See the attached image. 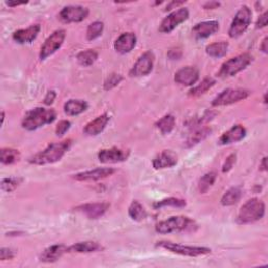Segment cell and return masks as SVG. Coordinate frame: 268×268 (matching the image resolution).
<instances>
[{"label":"cell","instance_id":"74e56055","mask_svg":"<svg viewBox=\"0 0 268 268\" xmlns=\"http://www.w3.org/2000/svg\"><path fill=\"white\" fill-rule=\"evenodd\" d=\"M122 81H123V76L121 74L112 73L106 79L104 83V89L105 91H110V89L117 87Z\"/></svg>","mask_w":268,"mask_h":268},{"label":"cell","instance_id":"d4e9b609","mask_svg":"<svg viewBox=\"0 0 268 268\" xmlns=\"http://www.w3.org/2000/svg\"><path fill=\"white\" fill-rule=\"evenodd\" d=\"M87 108L88 104L84 100H69L64 105V112L67 116L74 117L83 113Z\"/></svg>","mask_w":268,"mask_h":268},{"label":"cell","instance_id":"ac0fdd59","mask_svg":"<svg viewBox=\"0 0 268 268\" xmlns=\"http://www.w3.org/2000/svg\"><path fill=\"white\" fill-rule=\"evenodd\" d=\"M199 79V71L195 67L187 66L175 73V82L183 86H193Z\"/></svg>","mask_w":268,"mask_h":268},{"label":"cell","instance_id":"484cf974","mask_svg":"<svg viewBox=\"0 0 268 268\" xmlns=\"http://www.w3.org/2000/svg\"><path fill=\"white\" fill-rule=\"evenodd\" d=\"M243 195V191L240 187H233L228 189L221 198V204L224 207H231L238 203Z\"/></svg>","mask_w":268,"mask_h":268},{"label":"cell","instance_id":"9c48e42d","mask_svg":"<svg viewBox=\"0 0 268 268\" xmlns=\"http://www.w3.org/2000/svg\"><path fill=\"white\" fill-rule=\"evenodd\" d=\"M65 37H66L65 30H57L50 35L45 40L44 44L41 46L40 50L41 61L46 60L48 57L54 55L57 50H59L63 45V43H64Z\"/></svg>","mask_w":268,"mask_h":268},{"label":"cell","instance_id":"8992f818","mask_svg":"<svg viewBox=\"0 0 268 268\" xmlns=\"http://www.w3.org/2000/svg\"><path fill=\"white\" fill-rule=\"evenodd\" d=\"M157 247L167 249L168 251H171L176 254H181V256L185 257H191L196 258L200 256H206V254L211 253V248L208 247H201V246H186L182 244L173 243V242L169 241H160L156 244Z\"/></svg>","mask_w":268,"mask_h":268},{"label":"cell","instance_id":"9a60e30c","mask_svg":"<svg viewBox=\"0 0 268 268\" xmlns=\"http://www.w3.org/2000/svg\"><path fill=\"white\" fill-rule=\"evenodd\" d=\"M178 163V155L170 150H164L153 159V168L155 170H162L173 168Z\"/></svg>","mask_w":268,"mask_h":268},{"label":"cell","instance_id":"c3c4849f","mask_svg":"<svg viewBox=\"0 0 268 268\" xmlns=\"http://www.w3.org/2000/svg\"><path fill=\"white\" fill-rule=\"evenodd\" d=\"M266 161H267V157H264L263 160H262V163L260 165V170L263 171V172H266L267 171V164H266Z\"/></svg>","mask_w":268,"mask_h":268},{"label":"cell","instance_id":"ffe728a7","mask_svg":"<svg viewBox=\"0 0 268 268\" xmlns=\"http://www.w3.org/2000/svg\"><path fill=\"white\" fill-rule=\"evenodd\" d=\"M136 36L133 33H124L114 42V49L119 54H128L136 45Z\"/></svg>","mask_w":268,"mask_h":268},{"label":"cell","instance_id":"f546056e","mask_svg":"<svg viewBox=\"0 0 268 268\" xmlns=\"http://www.w3.org/2000/svg\"><path fill=\"white\" fill-rule=\"evenodd\" d=\"M128 214L130 218L134 221H143L147 218V211L143 207V204L138 202L137 200H134L129 207Z\"/></svg>","mask_w":268,"mask_h":268},{"label":"cell","instance_id":"cb8c5ba5","mask_svg":"<svg viewBox=\"0 0 268 268\" xmlns=\"http://www.w3.org/2000/svg\"><path fill=\"white\" fill-rule=\"evenodd\" d=\"M101 250H103V246L95 241L79 242V243H75L68 247V252H76V253H92Z\"/></svg>","mask_w":268,"mask_h":268},{"label":"cell","instance_id":"d6986e66","mask_svg":"<svg viewBox=\"0 0 268 268\" xmlns=\"http://www.w3.org/2000/svg\"><path fill=\"white\" fill-rule=\"evenodd\" d=\"M116 170L112 168H99L95 169L92 171H86L82 172L73 176L75 181L79 182H87V181H100V180H104V178H107L111 175L114 174Z\"/></svg>","mask_w":268,"mask_h":268},{"label":"cell","instance_id":"e0dca14e","mask_svg":"<svg viewBox=\"0 0 268 268\" xmlns=\"http://www.w3.org/2000/svg\"><path fill=\"white\" fill-rule=\"evenodd\" d=\"M41 27L39 24H34L27 29H22L14 32L13 34V39L18 44H30L39 35Z\"/></svg>","mask_w":268,"mask_h":268},{"label":"cell","instance_id":"30bf717a","mask_svg":"<svg viewBox=\"0 0 268 268\" xmlns=\"http://www.w3.org/2000/svg\"><path fill=\"white\" fill-rule=\"evenodd\" d=\"M189 18V11L187 8H181L177 11H174L170 15L165 17L160 25H159V32L162 34H169L173 32L178 25L185 22Z\"/></svg>","mask_w":268,"mask_h":268},{"label":"cell","instance_id":"4316f807","mask_svg":"<svg viewBox=\"0 0 268 268\" xmlns=\"http://www.w3.org/2000/svg\"><path fill=\"white\" fill-rule=\"evenodd\" d=\"M211 132L212 130L211 128H209V127H202V128L200 129H196L193 133H191L189 135V137L187 138L186 143H185V146L187 148H191L201 143L204 138H207L210 135Z\"/></svg>","mask_w":268,"mask_h":268},{"label":"cell","instance_id":"bcb514c9","mask_svg":"<svg viewBox=\"0 0 268 268\" xmlns=\"http://www.w3.org/2000/svg\"><path fill=\"white\" fill-rule=\"evenodd\" d=\"M182 5H184V2H172V3H170V4L167 6V8H165V10H167V11H170V10L175 9V8L180 7V6H182Z\"/></svg>","mask_w":268,"mask_h":268},{"label":"cell","instance_id":"277c9868","mask_svg":"<svg viewBox=\"0 0 268 268\" xmlns=\"http://www.w3.org/2000/svg\"><path fill=\"white\" fill-rule=\"evenodd\" d=\"M265 215V203L258 199L252 198L246 201L241 207L238 214V222L240 224H249L261 220Z\"/></svg>","mask_w":268,"mask_h":268},{"label":"cell","instance_id":"44dd1931","mask_svg":"<svg viewBox=\"0 0 268 268\" xmlns=\"http://www.w3.org/2000/svg\"><path fill=\"white\" fill-rule=\"evenodd\" d=\"M246 136V129L242 125H235L228 131L224 132L219 138V144L222 146L238 143Z\"/></svg>","mask_w":268,"mask_h":268},{"label":"cell","instance_id":"f1b7e54d","mask_svg":"<svg viewBox=\"0 0 268 268\" xmlns=\"http://www.w3.org/2000/svg\"><path fill=\"white\" fill-rule=\"evenodd\" d=\"M175 125H176V120H175L174 116H172V114H167V116H164L163 118H161L155 124L156 128L164 135L170 134L173 131V129L175 128Z\"/></svg>","mask_w":268,"mask_h":268},{"label":"cell","instance_id":"6da1fadb","mask_svg":"<svg viewBox=\"0 0 268 268\" xmlns=\"http://www.w3.org/2000/svg\"><path fill=\"white\" fill-rule=\"evenodd\" d=\"M71 146V139L64 140L61 143H54L47 146L43 151L37 153L30 158V163L35 165H45L52 164L60 161L65 153L69 150Z\"/></svg>","mask_w":268,"mask_h":268},{"label":"cell","instance_id":"d6a6232c","mask_svg":"<svg viewBox=\"0 0 268 268\" xmlns=\"http://www.w3.org/2000/svg\"><path fill=\"white\" fill-rule=\"evenodd\" d=\"M217 180V174L215 172H210L207 173L206 175H203L199 182H198V191L201 194L207 193L208 191L213 187Z\"/></svg>","mask_w":268,"mask_h":268},{"label":"cell","instance_id":"7402d4cb","mask_svg":"<svg viewBox=\"0 0 268 268\" xmlns=\"http://www.w3.org/2000/svg\"><path fill=\"white\" fill-rule=\"evenodd\" d=\"M68 252V247L63 244H55L45 248L40 254L42 263H55L63 257V254Z\"/></svg>","mask_w":268,"mask_h":268},{"label":"cell","instance_id":"d590c367","mask_svg":"<svg viewBox=\"0 0 268 268\" xmlns=\"http://www.w3.org/2000/svg\"><path fill=\"white\" fill-rule=\"evenodd\" d=\"M103 30H104V23L102 21H95L91 23L86 33L87 40L93 41L97 39V38H99L102 35V33H103Z\"/></svg>","mask_w":268,"mask_h":268},{"label":"cell","instance_id":"5bb4252c","mask_svg":"<svg viewBox=\"0 0 268 268\" xmlns=\"http://www.w3.org/2000/svg\"><path fill=\"white\" fill-rule=\"evenodd\" d=\"M109 209V204L106 202L86 203L80 207H76L75 211L84 214L89 219H98L103 216Z\"/></svg>","mask_w":268,"mask_h":268},{"label":"cell","instance_id":"ee69618b","mask_svg":"<svg viewBox=\"0 0 268 268\" xmlns=\"http://www.w3.org/2000/svg\"><path fill=\"white\" fill-rule=\"evenodd\" d=\"M267 16H268V13L267 12H265L264 14H262L260 16V18L258 19V21L256 23L257 29H263V28L266 27V25H267V18H268Z\"/></svg>","mask_w":268,"mask_h":268},{"label":"cell","instance_id":"603a6c76","mask_svg":"<svg viewBox=\"0 0 268 268\" xmlns=\"http://www.w3.org/2000/svg\"><path fill=\"white\" fill-rule=\"evenodd\" d=\"M110 118L107 113L99 116L92 122H89L84 128V133L89 136H96L99 135L101 132H103L106 128V126L109 122Z\"/></svg>","mask_w":268,"mask_h":268},{"label":"cell","instance_id":"681fc988","mask_svg":"<svg viewBox=\"0 0 268 268\" xmlns=\"http://www.w3.org/2000/svg\"><path fill=\"white\" fill-rule=\"evenodd\" d=\"M6 4L9 7H17V6H21V5L27 4V3H6Z\"/></svg>","mask_w":268,"mask_h":268},{"label":"cell","instance_id":"f35d334b","mask_svg":"<svg viewBox=\"0 0 268 268\" xmlns=\"http://www.w3.org/2000/svg\"><path fill=\"white\" fill-rule=\"evenodd\" d=\"M70 126H71V123L69 121L63 120V121L59 122V124L57 125V128H56V134L58 136H63L70 129Z\"/></svg>","mask_w":268,"mask_h":268},{"label":"cell","instance_id":"3957f363","mask_svg":"<svg viewBox=\"0 0 268 268\" xmlns=\"http://www.w3.org/2000/svg\"><path fill=\"white\" fill-rule=\"evenodd\" d=\"M158 234L168 235L172 233L182 232H194L197 229V224L194 220L186 216H174L171 218L160 221L155 226Z\"/></svg>","mask_w":268,"mask_h":268},{"label":"cell","instance_id":"ba28073f","mask_svg":"<svg viewBox=\"0 0 268 268\" xmlns=\"http://www.w3.org/2000/svg\"><path fill=\"white\" fill-rule=\"evenodd\" d=\"M249 96H250V92L246 91V89L227 88V89H224L223 92H221L213 100L212 105L215 107L231 105L242 100L247 99Z\"/></svg>","mask_w":268,"mask_h":268},{"label":"cell","instance_id":"83f0119b","mask_svg":"<svg viewBox=\"0 0 268 268\" xmlns=\"http://www.w3.org/2000/svg\"><path fill=\"white\" fill-rule=\"evenodd\" d=\"M228 43L225 41L215 42L207 46L206 52L212 58H222L226 55L228 50Z\"/></svg>","mask_w":268,"mask_h":268},{"label":"cell","instance_id":"836d02e7","mask_svg":"<svg viewBox=\"0 0 268 268\" xmlns=\"http://www.w3.org/2000/svg\"><path fill=\"white\" fill-rule=\"evenodd\" d=\"M187 206V202L184 199L181 198H175V197H170V198H165L160 201H156L154 204H153V208L158 210L161 208L165 207H173V208H184Z\"/></svg>","mask_w":268,"mask_h":268},{"label":"cell","instance_id":"4fadbf2b","mask_svg":"<svg viewBox=\"0 0 268 268\" xmlns=\"http://www.w3.org/2000/svg\"><path fill=\"white\" fill-rule=\"evenodd\" d=\"M89 10L83 6H67L63 8L59 14V18L64 23L81 22L87 18Z\"/></svg>","mask_w":268,"mask_h":268},{"label":"cell","instance_id":"ab89813d","mask_svg":"<svg viewBox=\"0 0 268 268\" xmlns=\"http://www.w3.org/2000/svg\"><path fill=\"white\" fill-rule=\"evenodd\" d=\"M236 160H237V155L236 154H231V155H229L226 158V160H225V162L223 164L222 172L223 173H227V172L231 171L234 168V165L236 163Z\"/></svg>","mask_w":268,"mask_h":268},{"label":"cell","instance_id":"7bdbcfd3","mask_svg":"<svg viewBox=\"0 0 268 268\" xmlns=\"http://www.w3.org/2000/svg\"><path fill=\"white\" fill-rule=\"evenodd\" d=\"M56 97H57V94H56L55 91H49V92L46 94L45 98H44L43 103H44L45 105H47V106H48V105H52V104L54 103V101H55Z\"/></svg>","mask_w":268,"mask_h":268},{"label":"cell","instance_id":"52a82bcc","mask_svg":"<svg viewBox=\"0 0 268 268\" xmlns=\"http://www.w3.org/2000/svg\"><path fill=\"white\" fill-rule=\"evenodd\" d=\"M251 19H252L251 10L247 6L242 7L237 12L235 18L232 21L231 27H229L228 30L229 37L235 39V38H239L240 36L243 35L248 29L249 24L251 23Z\"/></svg>","mask_w":268,"mask_h":268},{"label":"cell","instance_id":"2e32d148","mask_svg":"<svg viewBox=\"0 0 268 268\" xmlns=\"http://www.w3.org/2000/svg\"><path fill=\"white\" fill-rule=\"evenodd\" d=\"M219 31V23L216 20L202 21L192 29V34L196 39H206Z\"/></svg>","mask_w":268,"mask_h":268},{"label":"cell","instance_id":"7a4b0ae2","mask_svg":"<svg viewBox=\"0 0 268 268\" xmlns=\"http://www.w3.org/2000/svg\"><path fill=\"white\" fill-rule=\"evenodd\" d=\"M57 118V112L54 109L44 107H36L27 112L22 120V128L28 131H34L41 127L52 124Z\"/></svg>","mask_w":268,"mask_h":268},{"label":"cell","instance_id":"7c38bea8","mask_svg":"<svg viewBox=\"0 0 268 268\" xmlns=\"http://www.w3.org/2000/svg\"><path fill=\"white\" fill-rule=\"evenodd\" d=\"M130 155L129 150L120 148L103 149L98 153V159L102 163H119L128 159Z\"/></svg>","mask_w":268,"mask_h":268},{"label":"cell","instance_id":"8d00e7d4","mask_svg":"<svg viewBox=\"0 0 268 268\" xmlns=\"http://www.w3.org/2000/svg\"><path fill=\"white\" fill-rule=\"evenodd\" d=\"M20 184L19 180L16 178H4L2 181V190L4 192H13Z\"/></svg>","mask_w":268,"mask_h":268},{"label":"cell","instance_id":"b9f144b4","mask_svg":"<svg viewBox=\"0 0 268 268\" xmlns=\"http://www.w3.org/2000/svg\"><path fill=\"white\" fill-rule=\"evenodd\" d=\"M183 56V52L181 48L178 47H175V48H172L169 50L168 53V57L170 60H180Z\"/></svg>","mask_w":268,"mask_h":268},{"label":"cell","instance_id":"f907efd6","mask_svg":"<svg viewBox=\"0 0 268 268\" xmlns=\"http://www.w3.org/2000/svg\"><path fill=\"white\" fill-rule=\"evenodd\" d=\"M4 121H5V112L3 111V112H2V123H3V124H4Z\"/></svg>","mask_w":268,"mask_h":268},{"label":"cell","instance_id":"7dc6e473","mask_svg":"<svg viewBox=\"0 0 268 268\" xmlns=\"http://www.w3.org/2000/svg\"><path fill=\"white\" fill-rule=\"evenodd\" d=\"M267 41H268V38L267 37H265L264 38V40H263V42H262V45H261V50H262V52L264 53V54H267V52H268V48H267Z\"/></svg>","mask_w":268,"mask_h":268},{"label":"cell","instance_id":"4dcf8cb0","mask_svg":"<svg viewBox=\"0 0 268 268\" xmlns=\"http://www.w3.org/2000/svg\"><path fill=\"white\" fill-rule=\"evenodd\" d=\"M76 60H78L79 64L81 66L89 67L98 60V53L94 49H86L78 54V56H76Z\"/></svg>","mask_w":268,"mask_h":268},{"label":"cell","instance_id":"5b68a950","mask_svg":"<svg viewBox=\"0 0 268 268\" xmlns=\"http://www.w3.org/2000/svg\"><path fill=\"white\" fill-rule=\"evenodd\" d=\"M251 61L252 57L249 54H242L234 57L223 63L218 75L223 79L231 78V76H234L242 70H244L250 64Z\"/></svg>","mask_w":268,"mask_h":268},{"label":"cell","instance_id":"e575fe53","mask_svg":"<svg viewBox=\"0 0 268 268\" xmlns=\"http://www.w3.org/2000/svg\"><path fill=\"white\" fill-rule=\"evenodd\" d=\"M216 84V81L212 78H206L204 80H202V82L200 84H198L197 86L193 87L191 91L189 92L190 96H193V97H198L201 96L203 94H206L208 91Z\"/></svg>","mask_w":268,"mask_h":268},{"label":"cell","instance_id":"1f68e13d","mask_svg":"<svg viewBox=\"0 0 268 268\" xmlns=\"http://www.w3.org/2000/svg\"><path fill=\"white\" fill-rule=\"evenodd\" d=\"M20 159V153L11 148H4L0 151V161L3 164H13Z\"/></svg>","mask_w":268,"mask_h":268},{"label":"cell","instance_id":"60d3db41","mask_svg":"<svg viewBox=\"0 0 268 268\" xmlns=\"http://www.w3.org/2000/svg\"><path fill=\"white\" fill-rule=\"evenodd\" d=\"M15 258V251L11 248H6L3 247L0 249V260L2 261H7V260H12Z\"/></svg>","mask_w":268,"mask_h":268},{"label":"cell","instance_id":"f6af8a7d","mask_svg":"<svg viewBox=\"0 0 268 268\" xmlns=\"http://www.w3.org/2000/svg\"><path fill=\"white\" fill-rule=\"evenodd\" d=\"M218 7H220V3H217V2H210L203 5V8L206 10H214L217 9Z\"/></svg>","mask_w":268,"mask_h":268},{"label":"cell","instance_id":"8fae6325","mask_svg":"<svg viewBox=\"0 0 268 268\" xmlns=\"http://www.w3.org/2000/svg\"><path fill=\"white\" fill-rule=\"evenodd\" d=\"M155 56L151 50L146 52L138 58V60L135 62L132 69L130 70L131 76H145L148 75L154 66Z\"/></svg>","mask_w":268,"mask_h":268}]
</instances>
